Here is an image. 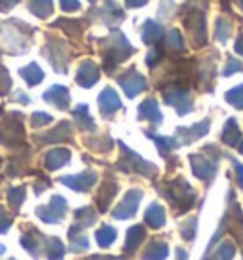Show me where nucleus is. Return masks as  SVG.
I'll return each mask as SVG.
<instances>
[{
    "label": "nucleus",
    "instance_id": "nucleus-42",
    "mask_svg": "<svg viewBox=\"0 0 243 260\" xmlns=\"http://www.w3.org/2000/svg\"><path fill=\"white\" fill-rule=\"evenodd\" d=\"M12 87V80H10V74L6 73L4 67H0V95H4L6 91H10Z\"/></svg>",
    "mask_w": 243,
    "mask_h": 260
},
{
    "label": "nucleus",
    "instance_id": "nucleus-26",
    "mask_svg": "<svg viewBox=\"0 0 243 260\" xmlns=\"http://www.w3.org/2000/svg\"><path fill=\"white\" fill-rule=\"evenodd\" d=\"M72 114L78 122V127L84 131H93L95 129V122L92 120V116L87 114V105H78L76 109L72 110Z\"/></svg>",
    "mask_w": 243,
    "mask_h": 260
},
{
    "label": "nucleus",
    "instance_id": "nucleus-41",
    "mask_svg": "<svg viewBox=\"0 0 243 260\" xmlns=\"http://www.w3.org/2000/svg\"><path fill=\"white\" fill-rule=\"evenodd\" d=\"M239 71H243V65L239 63V61H236L234 57H230L228 63H226V67L222 69V76H230V74L239 73Z\"/></svg>",
    "mask_w": 243,
    "mask_h": 260
},
{
    "label": "nucleus",
    "instance_id": "nucleus-24",
    "mask_svg": "<svg viewBox=\"0 0 243 260\" xmlns=\"http://www.w3.org/2000/svg\"><path fill=\"white\" fill-rule=\"evenodd\" d=\"M46 241V238H44L40 232H35L33 230V236H29V234H23L21 238V245L29 251L33 256H36L38 254V251L42 249V243Z\"/></svg>",
    "mask_w": 243,
    "mask_h": 260
},
{
    "label": "nucleus",
    "instance_id": "nucleus-54",
    "mask_svg": "<svg viewBox=\"0 0 243 260\" xmlns=\"http://www.w3.org/2000/svg\"><path fill=\"white\" fill-rule=\"evenodd\" d=\"M236 2H237V4H239V6L243 8V0H236Z\"/></svg>",
    "mask_w": 243,
    "mask_h": 260
},
{
    "label": "nucleus",
    "instance_id": "nucleus-15",
    "mask_svg": "<svg viewBox=\"0 0 243 260\" xmlns=\"http://www.w3.org/2000/svg\"><path fill=\"white\" fill-rule=\"evenodd\" d=\"M2 131H8V139H4L2 143L4 145H14L17 141L23 139V122L19 120L17 112H14V118H8L4 125H2Z\"/></svg>",
    "mask_w": 243,
    "mask_h": 260
},
{
    "label": "nucleus",
    "instance_id": "nucleus-14",
    "mask_svg": "<svg viewBox=\"0 0 243 260\" xmlns=\"http://www.w3.org/2000/svg\"><path fill=\"white\" fill-rule=\"evenodd\" d=\"M97 80H99V67L95 65L93 61H84L78 69L76 82H78L82 87H92Z\"/></svg>",
    "mask_w": 243,
    "mask_h": 260
},
{
    "label": "nucleus",
    "instance_id": "nucleus-23",
    "mask_svg": "<svg viewBox=\"0 0 243 260\" xmlns=\"http://www.w3.org/2000/svg\"><path fill=\"white\" fill-rule=\"evenodd\" d=\"M144 236H146V232H144V226L141 224H137V226H131L128 230V239H126V251H135L137 247L141 245L144 241Z\"/></svg>",
    "mask_w": 243,
    "mask_h": 260
},
{
    "label": "nucleus",
    "instance_id": "nucleus-31",
    "mask_svg": "<svg viewBox=\"0 0 243 260\" xmlns=\"http://www.w3.org/2000/svg\"><path fill=\"white\" fill-rule=\"evenodd\" d=\"M74 220H76L74 224H78L80 228L92 226V224L97 220V213H95L92 207H82V209H78L74 213Z\"/></svg>",
    "mask_w": 243,
    "mask_h": 260
},
{
    "label": "nucleus",
    "instance_id": "nucleus-47",
    "mask_svg": "<svg viewBox=\"0 0 243 260\" xmlns=\"http://www.w3.org/2000/svg\"><path fill=\"white\" fill-rule=\"evenodd\" d=\"M86 260H126V256H107V254H93Z\"/></svg>",
    "mask_w": 243,
    "mask_h": 260
},
{
    "label": "nucleus",
    "instance_id": "nucleus-49",
    "mask_svg": "<svg viewBox=\"0 0 243 260\" xmlns=\"http://www.w3.org/2000/svg\"><path fill=\"white\" fill-rule=\"evenodd\" d=\"M15 101L23 103V105H29L31 99H29V97H27L25 93H23V91H17V93H15Z\"/></svg>",
    "mask_w": 243,
    "mask_h": 260
},
{
    "label": "nucleus",
    "instance_id": "nucleus-28",
    "mask_svg": "<svg viewBox=\"0 0 243 260\" xmlns=\"http://www.w3.org/2000/svg\"><path fill=\"white\" fill-rule=\"evenodd\" d=\"M19 74H21V78L25 80L29 86H36L38 82H42V80H44L42 69L36 65V63H31V65H27L25 69H21V71H19Z\"/></svg>",
    "mask_w": 243,
    "mask_h": 260
},
{
    "label": "nucleus",
    "instance_id": "nucleus-21",
    "mask_svg": "<svg viewBox=\"0 0 243 260\" xmlns=\"http://www.w3.org/2000/svg\"><path fill=\"white\" fill-rule=\"evenodd\" d=\"M65 139H71V123L61 122L53 131H50V135H42V137H36V141L40 143H57V141H65Z\"/></svg>",
    "mask_w": 243,
    "mask_h": 260
},
{
    "label": "nucleus",
    "instance_id": "nucleus-33",
    "mask_svg": "<svg viewBox=\"0 0 243 260\" xmlns=\"http://www.w3.org/2000/svg\"><path fill=\"white\" fill-rule=\"evenodd\" d=\"M148 137H152L154 141H156L158 150H160V154H162V156H167V154H169V150H173V148L180 146L179 141H177L175 137H156V135H152V133H148Z\"/></svg>",
    "mask_w": 243,
    "mask_h": 260
},
{
    "label": "nucleus",
    "instance_id": "nucleus-7",
    "mask_svg": "<svg viewBox=\"0 0 243 260\" xmlns=\"http://www.w3.org/2000/svg\"><path fill=\"white\" fill-rule=\"evenodd\" d=\"M118 84L124 87V91L128 97H137V95L146 89V80L143 74H139L137 71H128L126 74L118 76Z\"/></svg>",
    "mask_w": 243,
    "mask_h": 260
},
{
    "label": "nucleus",
    "instance_id": "nucleus-39",
    "mask_svg": "<svg viewBox=\"0 0 243 260\" xmlns=\"http://www.w3.org/2000/svg\"><path fill=\"white\" fill-rule=\"evenodd\" d=\"M234 254H236V249L230 241H224V243L219 245V258L221 260H232Z\"/></svg>",
    "mask_w": 243,
    "mask_h": 260
},
{
    "label": "nucleus",
    "instance_id": "nucleus-1",
    "mask_svg": "<svg viewBox=\"0 0 243 260\" xmlns=\"http://www.w3.org/2000/svg\"><path fill=\"white\" fill-rule=\"evenodd\" d=\"M162 194L171 202L173 207H177V215L185 213L192 207L194 203V188L185 181V179H177V181L169 182V184H164L162 186Z\"/></svg>",
    "mask_w": 243,
    "mask_h": 260
},
{
    "label": "nucleus",
    "instance_id": "nucleus-52",
    "mask_svg": "<svg viewBox=\"0 0 243 260\" xmlns=\"http://www.w3.org/2000/svg\"><path fill=\"white\" fill-rule=\"evenodd\" d=\"M236 51L239 53V55H243V37L237 38V42H236Z\"/></svg>",
    "mask_w": 243,
    "mask_h": 260
},
{
    "label": "nucleus",
    "instance_id": "nucleus-2",
    "mask_svg": "<svg viewBox=\"0 0 243 260\" xmlns=\"http://www.w3.org/2000/svg\"><path fill=\"white\" fill-rule=\"evenodd\" d=\"M118 145L122 148V158L120 164H118L122 171H126V173H139L144 175V177H152L158 171L156 166H152L150 161H144L141 156H137L133 150H129L124 143H118Z\"/></svg>",
    "mask_w": 243,
    "mask_h": 260
},
{
    "label": "nucleus",
    "instance_id": "nucleus-44",
    "mask_svg": "<svg viewBox=\"0 0 243 260\" xmlns=\"http://www.w3.org/2000/svg\"><path fill=\"white\" fill-rule=\"evenodd\" d=\"M180 232H183V238L185 239H194V234H196V218L183 224V226H180Z\"/></svg>",
    "mask_w": 243,
    "mask_h": 260
},
{
    "label": "nucleus",
    "instance_id": "nucleus-40",
    "mask_svg": "<svg viewBox=\"0 0 243 260\" xmlns=\"http://www.w3.org/2000/svg\"><path fill=\"white\" fill-rule=\"evenodd\" d=\"M31 122L35 127H42V125H48V123L53 122V118L50 114H46V112H35L33 118H31Z\"/></svg>",
    "mask_w": 243,
    "mask_h": 260
},
{
    "label": "nucleus",
    "instance_id": "nucleus-19",
    "mask_svg": "<svg viewBox=\"0 0 243 260\" xmlns=\"http://www.w3.org/2000/svg\"><path fill=\"white\" fill-rule=\"evenodd\" d=\"M118 192V184L112 181H105L101 184V190H99V198H97V203H99V211L101 213H105L108 209V205L112 202V198L116 196Z\"/></svg>",
    "mask_w": 243,
    "mask_h": 260
},
{
    "label": "nucleus",
    "instance_id": "nucleus-5",
    "mask_svg": "<svg viewBox=\"0 0 243 260\" xmlns=\"http://www.w3.org/2000/svg\"><path fill=\"white\" fill-rule=\"evenodd\" d=\"M143 200V192L141 190H129L126 198L122 200V203L114 209L112 217L118 218V220H124V218H131L137 213V207Z\"/></svg>",
    "mask_w": 243,
    "mask_h": 260
},
{
    "label": "nucleus",
    "instance_id": "nucleus-56",
    "mask_svg": "<svg viewBox=\"0 0 243 260\" xmlns=\"http://www.w3.org/2000/svg\"><path fill=\"white\" fill-rule=\"evenodd\" d=\"M239 152H241V154H243V145H241V146H239Z\"/></svg>",
    "mask_w": 243,
    "mask_h": 260
},
{
    "label": "nucleus",
    "instance_id": "nucleus-50",
    "mask_svg": "<svg viewBox=\"0 0 243 260\" xmlns=\"http://www.w3.org/2000/svg\"><path fill=\"white\" fill-rule=\"evenodd\" d=\"M148 0H126V4H128L129 8H139L143 6V4H146Z\"/></svg>",
    "mask_w": 243,
    "mask_h": 260
},
{
    "label": "nucleus",
    "instance_id": "nucleus-18",
    "mask_svg": "<svg viewBox=\"0 0 243 260\" xmlns=\"http://www.w3.org/2000/svg\"><path fill=\"white\" fill-rule=\"evenodd\" d=\"M101 19L107 23V25H118V23L124 19V14H122V10L118 8L114 0H107L105 2V6L101 8Z\"/></svg>",
    "mask_w": 243,
    "mask_h": 260
},
{
    "label": "nucleus",
    "instance_id": "nucleus-38",
    "mask_svg": "<svg viewBox=\"0 0 243 260\" xmlns=\"http://www.w3.org/2000/svg\"><path fill=\"white\" fill-rule=\"evenodd\" d=\"M23 200H25V188H12V190L8 192V202H10V205H12L14 209H17V207L21 205Z\"/></svg>",
    "mask_w": 243,
    "mask_h": 260
},
{
    "label": "nucleus",
    "instance_id": "nucleus-20",
    "mask_svg": "<svg viewBox=\"0 0 243 260\" xmlns=\"http://www.w3.org/2000/svg\"><path fill=\"white\" fill-rule=\"evenodd\" d=\"M144 222L152 228H162L165 224V211L160 203H150V207L144 211Z\"/></svg>",
    "mask_w": 243,
    "mask_h": 260
},
{
    "label": "nucleus",
    "instance_id": "nucleus-13",
    "mask_svg": "<svg viewBox=\"0 0 243 260\" xmlns=\"http://www.w3.org/2000/svg\"><path fill=\"white\" fill-rule=\"evenodd\" d=\"M44 101L55 105L59 110L69 109V103H71V93L65 86H51L46 93H44Z\"/></svg>",
    "mask_w": 243,
    "mask_h": 260
},
{
    "label": "nucleus",
    "instance_id": "nucleus-48",
    "mask_svg": "<svg viewBox=\"0 0 243 260\" xmlns=\"http://www.w3.org/2000/svg\"><path fill=\"white\" fill-rule=\"evenodd\" d=\"M232 166H234V169L237 171V177H239V184L243 186V166L239 164V161H236V159H232Z\"/></svg>",
    "mask_w": 243,
    "mask_h": 260
},
{
    "label": "nucleus",
    "instance_id": "nucleus-58",
    "mask_svg": "<svg viewBox=\"0 0 243 260\" xmlns=\"http://www.w3.org/2000/svg\"><path fill=\"white\" fill-rule=\"evenodd\" d=\"M12 260H14V258H12Z\"/></svg>",
    "mask_w": 243,
    "mask_h": 260
},
{
    "label": "nucleus",
    "instance_id": "nucleus-32",
    "mask_svg": "<svg viewBox=\"0 0 243 260\" xmlns=\"http://www.w3.org/2000/svg\"><path fill=\"white\" fill-rule=\"evenodd\" d=\"M95 239H97L99 247H110L116 239V230L112 226H101L95 234Z\"/></svg>",
    "mask_w": 243,
    "mask_h": 260
},
{
    "label": "nucleus",
    "instance_id": "nucleus-30",
    "mask_svg": "<svg viewBox=\"0 0 243 260\" xmlns=\"http://www.w3.org/2000/svg\"><path fill=\"white\" fill-rule=\"evenodd\" d=\"M29 10L44 19L53 12V0H29Z\"/></svg>",
    "mask_w": 243,
    "mask_h": 260
},
{
    "label": "nucleus",
    "instance_id": "nucleus-55",
    "mask_svg": "<svg viewBox=\"0 0 243 260\" xmlns=\"http://www.w3.org/2000/svg\"><path fill=\"white\" fill-rule=\"evenodd\" d=\"M2 253H4V247L0 245V254H2Z\"/></svg>",
    "mask_w": 243,
    "mask_h": 260
},
{
    "label": "nucleus",
    "instance_id": "nucleus-37",
    "mask_svg": "<svg viewBox=\"0 0 243 260\" xmlns=\"http://www.w3.org/2000/svg\"><path fill=\"white\" fill-rule=\"evenodd\" d=\"M230 35H232L230 23L226 21L224 17H219V19H217V40L221 44H224L230 38Z\"/></svg>",
    "mask_w": 243,
    "mask_h": 260
},
{
    "label": "nucleus",
    "instance_id": "nucleus-27",
    "mask_svg": "<svg viewBox=\"0 0 243 260\" xmlns=\"http://www.w3.org/2000/svg\"><path fill=\"white\" fill-rule=\"evenodd\" d=\"M164 35V27L156 21H146L143 29V42L144 44H156Z\"/></svg>",
    "mask_w": 243,
    "mask_h": 260
},
{
    "label": "nucleus",
    "instance_id": "nucleus-16",
    "mask_svg": "<svg viewBox=\"0 0 243 260\" xmlns=\"http://www.w3.org/2000/svg\"><path fill=\"white\" fill-rule=\"evenodd\" d=\"M139 118L141 120H148L154 125L162 123V112H160L158 103L154 99H146V101L141 103V107H139Z\"/></svg>",
    "mask_w": 243,
    "mask_h": 260
},
{
    "label": "nucleus",
    "instance_id": "nucleus-35",
    "mask_svg": "<svg viewBox=\"0 0 243 260\" xmlns=\"http://www.w3.org/2000/svg\"><path fill=\"white\" fill-rule=\"evenodd\" d=\"M165 48L169 51H175V53H179V51L185 50V42H183V38H180L179 30H171L167 38H165Z\"/></svg>",
    "mask_w": 243,
    "mask_h": 260
},
{
    "label": "nucleus",
    "instance_id": "nucleus-11",
    "mask_svg": "<svg viewBox=\"0 0 243 260\" xmlns=\"http://www.w3.org/2000/svg\"><path fill=\"white\" fill-rule=\"evenodd\" d=\"M209 125H211V122L203 120L200 123H194L192 127H179L177 129V137H179L177 141H179V145H190V143L198 141L200 137H203L209 131Z\"/></svg>",
    "mask_w": 243,
    "mask_h": 260
},
{
    "label": "nucleus",
    "instance_id": "nucleus-8",
    "mask_svg": "<svg viewBox=\"0 0 243 260\" xmlns=\"http://www.w3.org/2000/svg\"><path fill=\"white\" fill-rule=\"evenodd\" d=\"M97 101H99V110H101V114H103V118H112L116 110L122 109L120 97H118V93H116L112 87H105V89L101 91Z\"/></svg>",
    "mask_w": 243,
    "mask_h": 260
},
{
    "label": "nucleus",
    "instance_id": "nucleus-22",
    "mask_svg": "<svg viewBox=\"0 0 243 260\" xmlns=\"http://www.w3.org/2000/svg\"><path fill=\"white\" fill-rule=\"evenodd\" d=\"M69 239H71V251L72 253H78L82 249H87L89 243H87V238L84 236V232L80 228L78 224H72L71 230H69Z\"/></svg>",
    "mask_w": 243,
    "mask_h": 260
},
{
    "label": "nucleus",
    "instance_id": "nucleus-43",
    "mask_svg": "<svg viewBox=\"0 0 243 260\" xmlns=\"http://www.w3.org/2000/svg\"><path fill=\"white\" fill-rule=\"evenodd\" d=\"M175 12V4H173V0H162V4H160V12L158 14L162 15L164 19H169Z\"/></svg>",
    "mask_w": 243,
    "mask_h": 260
},
{
    "label": "nucleus",
    "instance_id": "nucleus-25",
    "mask_svg": "<svg viewBox=\"0 0 243 260\" xmlns=\"http://www.w3.org/2000/svg\"><path fill=\"white\" fill-rule=\"evenodd\" d=\"M239 129H237V122L234 120V118H230L228 122H226V125H224V129H222V143L228 146H236L237 143H239Z\"/></svg>",
    "mask_w": 243,
    "mask_h": 260
},
{
    "label": "nucleus",
    "instance_id": "nucleus-12",
    "mask_svg": "<svg viewBox=\"0 0 243 260\" xmlns=\"http://www.w3.org/2000/svg\"><path fill=\"white\" fill-rule=\"evenodd\" d=\"M186 25H188V30L192 38L196 40V46H201V44L207 40V32H205V17L201 12H192L190 14V19H186Z\"/></svg>",
    "mask_w": 243,
    "mask_h": 260
},
{
    "label": "nucleus",
    "instance_id": "nucleus-36",
    "mask_svg": "<svg viewBox=\"0 0 243 260\" xmlns=\"http://www.w3.org/2000/svg\"><path fill=\"white\" fill-rule=\"evenodd\" d=\"M226 101H228L232 107H236V109H239V110L243 109V84L241 86L232 87L230 91H226Z\"/></svg>",
    "mask_w": 243,
    "mask_h": 260
},
{
    "label": "nucleus",
    "instance_id": "nucleus-45",
    "mask_svg": "<svg viewBox=\"0 0 243 260\" xmlns=\"http://www.w3.org/2000/svg\"><path fill=\"white\" fill-rule=\"evenodd\" d=\"M61 8L63 12H76L80 10V2L78 0H61Z\"/></svg>",
    "mask_w": 243,
    "mask_h": 260
},
{
    "label": "nucleus",
    "instance_id": "nucleus-46",
    "mask_svg": "<svg viewBox=\"0 0 243 260\" xmlns=\"http://www.w3.org/2000/svg\"><path fill=\"white\" fill-rule=\"evenodd\" d=\"M10 224H12L10 217H6V211H4V207H0V234H2V232H6L8 228H10Z\"/></svg>",
    "mask_w": 243,
    "mask_h": 260
},
{
    "label": "nucleus",
    "instance_id": "nucleus-17",
    "mask_svg": "<svg viewBox=\"0 0 243 260\" xmlns=\"http://www.w3.org/2000/svg\"><path fill=\"white\" fill-rule=\"evenodd\" d=\"M69 159H71V150H67V148H53L51 152L46 154V167L50 171H55L59 167H63Z\"/></svg>",
    "mask_w": 243,
    "mask_h": 260
},
{
    "label": "nucleus",
    "instance_id": "nucleus-51",
    "mask_svg": "<svg viewBox=\"0 0 243 260\" xmlns=\"http://www.w3.org/2000/svg\"><path fill=\"white\" fill-rule=\"evenodd\" d=\"M14 4H17V0H0V10H8V8H12Z\"/></svg>",
    "mask_w": 243,
    "mask_h": 260
},
{
    "label": "nucleus",
    "instance_id": "nucleus-4",
    "mask_svg": "<svg viewBox=\"0 0 243 260\" xmlns=\"http://www.w3.org/2000/svg\"><path fill=\"white\" fill-rule=\"evenodd\" d=\"M65 213H67V202H65V198H61V196H53L48 207H38L36 209V215L42 218L44 222H50V224L61 222Z\"/></svg>",
    "mask_w": 243,
    "mask_h": 260
},
{
    "label": "nucleus",
    "instance_id": "nucleus-57",
    "mask_svg": "<svg viewBox=\"0 0 243 260\" xmlns=\"http://www.w3.org/2000/svg\"><path fill=\"white\" fill-rule=\"evenodd\" d=\"M89 2H95V0H89Z\"/></svg>",
    "mask_w": 243,
    "mask_h": 260
},
{
    "label": "nucleus",
    "instance_id": "nucleus-29",
    "mask_svg": "<svg viewBox=\"0 0 243 260\" xmlns=\"http://www.w3.org/2000/svg\"><path fill=\"white\" fill-rule=\"evenodd\" d=\"M167 256V245L164 241H152L150 245L144 249V260H165Z\"/></svg>",
    "mask_w": 243,
    "mask_h": 260
},
{
    "label": "nucleus",
    "instance_id": "nucleus-53",
    "mask_svg": "<svg viewBox=\"0 0 243 260\" xmlns=\"http://www.w3.org/2000/svg\"><path fill=\"white\" fill-rule=\"evenodd\" d=\"M177 256H179V260H186V253L183 249H177Z\"/></svg>",
    "mask_w": 243,
    "mask_h": 260
},
{
    "label": "nucleus",
    "instance_id": "nucleus-10",
    "mask_svg": "<svg viewBox=\"0 0 243 260\" xmlns=\"http://www.w3.org/2000/svg\"><path fill=\"white\" fill-rule=\"evenodd\" d=\"M190 164H192V171L198 179L207 182L213 181L215 173H217V166H215L213 161H209L207 158H203L200 154H192L190 156Z\"/></svg>",
    "mask_w": 243,
    "mask_h": 260
},
{
    "label": "nucleus",
    "instance_id": "nucleus-9",
    "mask_svg": "<svg viewBox=\"0 0 243 260\" xmlns=\"http://www.w3.org/2000/svg\"><path fill=\"white\" fill-rule=\"evenodd\" d=\"M59 182L65 184V186L72 188V190H76V192H87L97 182V175L93 173V171H86V173L72 175V177H61Z\"/></svg>",
    "mask_w": 243,
    "mask_h": 260
},
{
    "label": "nucleus",
    "instance_id": "nucleus-3",
    "mask_svg": "<svg viewBox=\"0 0 243 260\" xmlns=\"http://www.w3.org/2000/svg\"><path fill=\"white\" fill-rule=\"evenodd\" d=\"M103 42H107L108 46V51H105V65H107V69L116 67L118 63H122L124 59H128L135 51L129 46V42L126 40V37L122 35L120 30H116L110 40H103Z\"/></svg>",
    "mask_w": 243,
    "mask_h": 260
},
{
    "label": "nucleus",
    "instance_id": "nucleus-34",
    "mask_svg": "<svg viewBox=\"0 0 243 260\" xmlns=\"http://www.w3.org/2000/svg\"><path fill=\"white\" fill-rule=\"evenodd\" d=\"M48 245V260H61L65 256V247L57 238L46 239Z\"/></svg>",
    "mask_w": 243,
    "mask_h": 260
},
{
    "label": "nucleus",
    "instance_id": "nucleus-6",
    "mask_svg": "<svg viewBox=\"0 0 243 260\" xmlns=\"http://www.w3.org/2000/svg\"><path fill=\"white\" fill-rule=\"evenodd\" d=\"M164 99L167 105H173L177 112L180 116H185L186 112H190L194 109L192 107V99H190V95L188 91L185 89H180V87H173V89H165L164 91Z\"/></svg>",
    "mask_w": 243,
    "mask_h": 260
}]
</instances>
